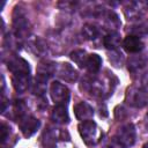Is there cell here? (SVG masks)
<instances>
[{
  "instance_id": "d6986e66",
  "label": "cell",
  "mask_w": 148,
  "mask_h": 148,
  "mask_svg": "<svg viewBox=\"0 0 148 148\" xmlns=\"http://www.w3.org/2000/svg\"><path fill=\"white\" fill-rule=\"evenodd\" d=\"M82 35L84 36V38L92 40V39H96L99 36V30L94 24L87 23V24H84L82 27Z\"/></svg>"
},
{
  "instance_id": "9c48e42d",
  "label": "cell",
  "mask_w": 148,
  "mask_h": 148,
  "mask_svg": "<svg viewBox=\"0 0 148 148\" xmlns=\"http://www.w3.org/2000/svg\"><path fill=\"white\" fill-rule=\"evenodd\" d=\"M87 90L94 96H103L108 90V84L101 77H92L84 82Z\"/></svg>"
},
{
  "instance_id": "52a82bcc",
  "label": "cell",
  "mask_w": 148,
  "mask_h": 148,
  "mask_svg": "<svg viewBox=\"0 0 148 148\" xmlns=\"http://www.w3.org/2000/svg\"><path fill=\"white\" fill-rule=\"evenodd\" d=\"M18 125H20V128H21L22 134L25 138H30L32 134H35L37 132V130L40 126V123L35 117L29 116V114H25L21 119H18Z\"/></svg>"
},
{
  "instance_id": "8992f818",
  "label": "cell",
  "mask_w": 148,
  "mask_h": 148,
  "mask_svg": "<svg viewBox=\"0 0 148 148\" xmlns=\"http://www.w3.org/2000/svg\"><path fill=\"white\" fill-rule=\"evenodd\" d=\"M116 138L119 140V142L125 147L128 148L131 146H133V143L135 142V127L133 124H125L123 125L116 134Z\"/></svg>"
},
{
  "instance_id": "7a4b0ae2",
  "label": "cell",
  "mask_w": 148,
  "mask_h": 148,
  "mask_svg": "<svg viewBox=\"0 0 148 148\" xmlns=\"http://www.w3.org/2000/svg\"><path fill=\"white\" fill-rule=\"evenodd\" d=\"M79 132H80L82 140L88 146H94L99 141L101 133L98 131L97 124L91 119L81 121L79 125Z\"/></svg>"
},
{
  "instance_id": "2e32d148",
  "label": "cell",
  "mask_w": 148,
  "mask_h": 148,
  "mask_svg": "<svg viewBox=\"0 0 148 148\" xmlns=\"http://www.w3.org/2000/svg\"><path fill=\"white\" fill-rule=\"evenodd\" d=\"M28 45H29V49L36 56H44L47 52V44L45 43L44 39H42L39 37H34V38L29 39Z\"/></svg>"
},
{
  "instance_id": "4fadbf2b",
  "label": "cell",
  "mask_w": 148,
  "mask_h": 148,
  "mask_svg": "<svg viewBox=\"0 0 148 148\" xmlns=\"http://www.w3.org/2000/svg\"><path fill=\"white\" fill-rule=\"evenodd\" d=\"M51 119L56 124H61V125L67 124L69 121L67 106L66 105H56V108L53 109V111L51 113Z\"/></svg>"
},
{
  "instance_id": "d4e9b609",
  "label": "cell",
  "mask_w": 148,
  "mask_h": 148,
  "mask_svg": "<svg viewBox=\"0 0 148 148\" xmlns=\"http://www.w3.org/2000/svg\"><path fill=\"white\" fill-rule=\"evenodd\" d=\"M142 87L148 90V73L145 74V76L142 77Z\"/></svg>"
},
{
  "instance_id": "5b68a950",
  "label": "cell",
  "mask_w": 148,
  "mask_h": 148,
  "mask_svg": "<svg viewBox=\"0 0 148 148\" xmlns=\"http://www.w3.org/2000/svg\"><path fill=\"white\" fill-rule=\"evenodd\" d=\"M13 25H14V30H15V35L16 37L21 38L23 36H25L29 32V21L25 16V14L23 13L22 8L16 7L15 12H14V20H13Z\"/></svg>"
},
{
  "instance_id": "9a60e30c",
  "label": "cell",
  "mask_w": 148,
  "mask_h": 148,
  "mask_svg": "<svg viewBox=\"0 0 148 148\" xmlns=\"http://www.w3.org/2000/svg\"><path fill=\"white\" fill-rule=\"evenodd\" d=\"M12 81L15 90L17 92H23L29 88L30 74H14Z\"/></svg>"
},
{
  "instance_id": "ac0fdd59",
  "label": "cell",
  "mask_w": 148,
  "mask_h": 148,
  "mask_svg": "<svg viewBox=\"0 0 148 148\" xmlns=\"http://www.w3.org/2000/svg\"><path fill=\"white\" fill-rule=\"evenodd\" d=\"M101 66H102V58L98 54H96V53L88 54V58H87L86 67L84 68H87L89 73L96 74L101 69Z\"/></svg>"
},
{
  "instance_id": "5bb4252c",
  "label": "cell",
  "mask_w": 148,
  "mask_h": 148,
  "mask_svg": "<svg viewBox=\"0 0 148 148\" xmlns=\"http://www.w3.org/2000/svg\"><path fill=\"white\" fill-rule=\"evenodd\" d=\"M147 57L145 54H136V56H133L128 59L127 61V68L130 72L132 73H136L139 71H141L146 64H147Z\"/></svg>"
},
{
  "instance_id": "3957f363",
  "label": "cell",
  "mask_w": 148,
  "mask_h": 148,
  "mask_svg": "<svg viewBox=\"0 0 148 148\" xmlns=\"http://www.w3.org/2000/svg\"><path fill=\"white\" fill-rule=\"evenodd\" d=\"M148 9V1L136 0L130 1L124 6V15L128 21H134L141 18Z\"/></svg>"
},
{
  "instance_id": "6da1fadb",
  "label": "cell",
  "mask_w": 148,
  "mask_h": 148,
  "mask_svg": "<svg viewBox=\"0 0 148 148\" xmlns=\"http://www.w3.org/2000/svg\"><path fill=\"white\" fill-rule=\"evenodd\" d=\"M125 102L132 108H143L148 105V90L142 86H132L126 90Z\"/></svg>"
},
{
  "instance_id": "277c9868",
  "label": "cell",
  "mask_w": 148,
  "mask_h": 148,
  "mask_svg": "<svg viewBox=\"0 0 148 148\" xmlns=\"http://www.w3.org/2000/svg\"><path fill=\"white\" fill-rule=\"evenodd\" d=\"M50 95L56 105H67L69 101V96H71L68 88L58 81H54L51 83Z\"/></svg>"
},
{
  "instance_id": "4316f807",
  "label": "cell",
  "mask_w": 148,
  "mask_h": 148,
  "mask_svg": "<svg viewBox=\"0 0 148 148\" xmlns=\"http://www.w3.org/2000/svg\"><path fill=\"white\" fill-rule=\"evenodd\" d=\"M142 148H148V142H147V143H145V145H143V147H142Z\"/></svg>"
},
{
  "instance_id": "7c38bea8",
  "label": "cell",
  "mask_w": 148,
  "mask_h": 148,
  "mask_svg": "<svg viewBox=\"0 0 148 148\" xmlns=\"http://www.w3.org/2000/svg\"><path fill=\"white\" fill-rule=\"evenodd\" d=\"M74 114L77 120L86 121V120H90L92 118L94 110L87 102H80L74 106Z\"/></svg>"
},
{
  "instance_id": "ba28073f",
  "label": "cell",
  "mask_w": 148,
  "mask_h": 148,
  "mask_svg": "<svg viewBox=\"0 0 148 148\" xmlns=\"http://www.w3.org/2000/svg\"><path fill=\"white\" fill-rule=\"evenodd\" d=\"M8 69L14 74H30V66L21 57H12L7 62Z\"/></svg>"
},
{
  "instance_id": "cb8c5ba5",
  "label": "cell",
  "mask_w": 148,
  "mask_h": 148,
  "mask_svg": "<svg viewBox=\"0 0 148 148\" xmlns=\"http://www.w3.org/2000/svg\"><path fill=\"white\" fill-rule=\"evenodd\" d=\"M104 148H125L120 142H119V140L114 136V138H112L105 146H104Z\"/></svg>"
},
{
  "instance_id": "484cf974",
  "label": "cell",
  "mask_w": 148,
  "mask_h": 148,
  "mask_svg": "<svg viewBox=\"0 0 148 148\" xmlns=\"http://www.w3.org/2000/svg\"><path fill=\"white\" fill-rule=\"evenodd\" d=\"M146 124H147V127H148V113L146 114Z\"/></svg>"
},
{
  "instance_id": "ffe728a7",
  "label": "cell",
  "mask_w": 148,
  "mask_h": 148,
  "mask_svg": "<svg viewBox=\"0 0 148 148\" xmlns=\"http://www.w3.org/2000/svg\"><path fill=\"white\" fill-rule=\"evenodd\" d=\"M87 58H88L87 53H86L84 51H82V50H75V51H73V52L71 53V59H72L76 65H79L81 68L86 67Z\"/></svg>"
},
{
  "instance_id": "30bf717a",
  "label": "cell",
  "mask_w": 148,
  "mask_h": 148,
  "mask_svg": "<svg viewBox=\"0 0 148 148\" xmlns=\"http://www.w3.org/2000/svg\"><path fill=\"white\" fill-rule=\"evenodd\" d=\"M123 47L128 53H139L143 49V43L140 37L134 35H128L123 42Z\"/></svg>"
},
{
  "instance_id": "e0dca14e",
  "label": "cell",
  "mask_w": 148,
  "mask_h": 148,
  "mask_svg": "<svg viewBox=\"0 0 148 148\" xmlns=\"http://www.w3.org/2000/svg\"><path fill=\"white\" fill-rule=\"evenodd\" d=\"M120 42H121V38H120V35L117 31H110L103 38L104 46L108 50H111V51L117 50V47L120 45Z\"/></svg>"
},
{
  "instance_id": "8fae6325",
  "label": "cell",
  "mask_w": 148,
  "mask_h": 148,
  "mask_svg": "<svg viewBox=\"0 0 148 148\" xmlns=\"http://www.w3.org/2000/svg\"><path fill=\"white\" fill-rule=\"evenodd\" d=\"M57 73L62 80H65L67 82H74V81H76V79L79 76L77 71L68 62L60 64V66L57 67Z\"/></svg>"
},
{
  "instance_id": "44dd1931",
  "label": "cell",
  "mask_w": 148,
  "mask_h": 148,
  "mask_svg": "<svg viewBox=\"0 0 148 148\" xmlns=\"http://www.w3.org/2000/svg\"><path fill=\"white\" fill-rule=\"evenodd\" d=\"M46 81L45 79L40 77V76H36L35 83L32 86V91L34 94H36L37 96H43L45 90H46Z\"/></svg>"
},
{
  "instance_id": "603a6c76",
  "label": "cell",
  "mask_w": 148,
  "mask_h": 148,
  "mask_svg": "<svg viewBox=\"0 0 148 148\" xmlns=\"http://www.w3.org/2000/svg\"><path fill=\"white\" fill-rule=\"evenodd\" d=\"M0 132H1V136H0V139H1V145L3 146L5 143H6V140L7 139H9V133H10V128L6 125V124H1V130H0Z\"/></svg>"
},
{
  "instance_id": "7402d4cb",
  "label": "cell",
  "mask_w": 148,
  "mask_h": 148,
  "mask_svg": "<svg viewBox=\"0 0 148 148\" xmlns=\"http://www.w3.org/2000/svg\"><path fill=\"white\" fill-rule=\"evenodd\" d=\"M130 32H131V35H134L138 37L148 35V21H145V22H141L136 25L131 27Z\"/></svg>"
}]
</instances>
